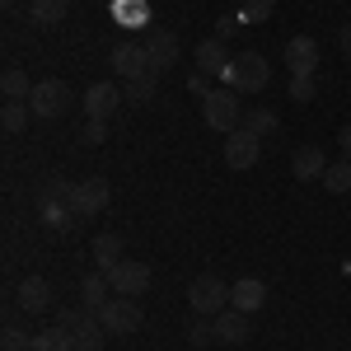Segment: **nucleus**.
I'll use <instances>...</instances> for the list:
<instances>
[{"mask_svg":"<svg viewBox=\"0 0 351 351\" xmlns=\"http://www.w3.org/2000/svg\"><path fill=\"white\" fill-rule=\"evenodd\" d=\"M202 122L211 127V132L220 136H230V132H239L243 127V104H239V94L225 84V89H211L206 99H202Z\"/></svg>","mask_w":351,"mask_h":351,"instance_id":"nucleus-1","label":"nucleus"},{"mask_svg":"<svg viewBox=\"0 0 351 351\" xmlns=\"http://www.w3.org/2000/svg\"><path fill=\"white\" fill-rule=\"evenodd\" d=\"M220 80L230 84L234 94H258V89H267L271 66H267V56H263V52H243V56L230 61V71H225Z\"/></svg>","mask_w":351,"mask_h":351,"instance_id":"nucleus-2","label":"nucleus"},{"mask_svg":"<svg viewBox=\"0 0 351 351\" xmlns=\"http://www.w3.org/2000/svg\"><path fill=\"white\" fill-rule=\"evenodd\" d=\"M188 304L202 314V319H216V314L230 309V286L220 281L216 271H202V276L188 281Z\"/></svg>","mask_w":351,"mask_h":351,"instance_id":"nucleus-3","label":"nucleus"},{"mask_svg":"<svg viewBox=\"0 0 351 351\" xmlns=\"http://www.w3.org/2000/svg\"><path fill=\"white\" fill-rule=\"evenodd\" d=\"M61 328L75 337V351H99L104 347V332H108L104 319H99L94 309H84V304L80 309H66V314H61Z\"/></svg>","mask_w":351,"mask_h":351,"instance_id":"nucleus-4","label":"nucleus"},{"mask_svg":"<svg viewBox=\"0 0 351 351\" xmlns=\"http://www.w3.org/2000/svg\"><path fill=\"white\" fill-rule=\"evenodd\" d=\"M28 108H33V117H43V122L61 117V112L71 108V84L66 80H38L33 94H28Z\"/></svg>","mask_w":351,"mask_h":351,"instance_id":"nucleus-5","label":"nucleus"},{"mask_svg":"<svg viewBox=\"0 0 351 351\" xmlns=\"http://www.w3.org/2000/svg\"><path fill=\"white\" fill-rule=\"evenodd\" d=\"M66 206L75 211V220L80 216H99L104 206H108V183L94 173V178H75L71 183V192H66Z\"/></svg>","mask_w":351,"mask_h":351,"instance_id":"nucleus-6","label":"nucleus"},{"mask_svg":"<svg viewBox=\"0 0 351 351\" xmlns=\"http://www.w3.org/2000/svg\"><path fill=\"white\" fill-rule=\"evenodd\" d=\"M99 319H104V328L117 332V337H127V332H136V328L145 324V319H141V304H136L132 295H112L108 304L99 309Z\"/></svg>","mask_w":351,"mask_h":351,"instance_id":"nucleus-7","label":"nucleus"},{"mask_svg":"<svg viewBox=\"0 0 351 351\" xmlns=\"http://www.w3.org/2000/svg\"><path fill=\"white\" fill-rule=\"evenodd\" d=\"M108 286H112V295H145L150 291V267L145 263H136V258H122L117 267L108 271Z\"/></svg>","mask_w":351,"mask_h":351,"instance_id":"nucleus-8","label":"nucleus"},{"mask_svg":"<svg viewBox=\"0 0 351 351\" xmlns=\"http://www.w3.org/2000/svg\"><path fill=\"white\" fill-rule=\"evenodd\" d=\"M108 66H112V75H122V80L155 75V71H150V56H145V43H117L108 52Z\"/></svg>","mask_w":351,"mask_h":351,"instance_id":"nucleus-9","label":"nucleus"},{"mask_svg":"<svg viewBox=\"0 0 351 351\" xmlns=\"http://www.w3.org/2000/svg\"><path fill=\"white\" fill-rule=\"evenodd\" d=\"M127 99H122V89L112 80H94L89 89H84V117H99V122H108L112 112L122 108Z\"/></svg>","mask_w":351,"mask_h":351,"instance_id":"nucleus-10","label":"nucleus"},{"mask_svg":"<svg viewBox=\"0 0 351 351\" xmlns=\"http://www.w3.org/2000/svg\"><path fill=\"white\" fill-rule=\"evenodd\" d=\"M258 155H263V136H253L248 127L225 136V164H230V169H253Z\"/></svg>","mask_w":351,"mask_h":351,"instance_id":"nucleus-11","label":"nucleus"},{"mask_svg":"<svg viewBox=\"0 0 351 351\" xmlns=\"http://www.w3.org/2000/svg\"><path fill=\"white\" fill-rule=\"evenodd\" d=\"M141 43H145V56H150V71H155V75H164V71L178 61V38H173L169 28H150Z\"/></svg>","mask_w":351,"mask_h":351,"instance_id":"nucleus-12","label":"nucleus"},{"mask_svg":"<svg viewBox=\"0 0 351 351\" xmlns=\"http://www.w3.org/2000/svg\"><path fill=\"white\" fill-rule=\"evenodd\" d=\"M192 56H197V71H206V75H225V71H230V61H234L230 47H225V38H202Z\"/></svg>","mask_w":351,"mask_h":351,"instance_id":"nucleus-13","label":"nucleus"},{"mask_svg":"<svg viewBox=\"0 0 351 351\" xmlns=\"http://www.w3.org/2000/svg\"><path fill=\"white\" fill-rule=\"evenodd\" d=\"M211 324H216V342H225V347H239V342H248V332H253V324H248L243 309H225Z\"/></svg>","mask_w":351,"mask_h":351,"instance_id":"nucleus-14","label":"nucleus"},{"mask_svg":"<svg viewBox=\"0 0 351 351\" xmlns=\"http://www.w3.org/2000/svg\"><path fill=\"white\" fill-rule=\"evenodd\" d=\"M286 66H291V75H314L319 71V43L314 38H291L286 43Z\"/></svg>","mask_w":351,"mask_h":351,"instance_id":"nucleus-15","label":"nucleus"},{"mask_svg":"<svg viewBox=\"0 0 351 351\" xmlns=\"http://www.w3.org/2000/svg\"><path fill=\"white\" fill-rule=\"evenodd\" d=\"M324 173H328V155L319 145H300L295 155H291V178L309 183V178H324Z\"/></svg>","mask_w":351,"mask_h":351,"instance_id":"nucleus-16","label":"nucleus"},{"mask_svg":"<svg viewBox=\"0 0 351 351\" xmlns=\"http://www.w3.org/2000/svg\"><path fill=\"white\" fill-rule=\"evenodd\" d=\"M19 304H24L28 314H47V309H52V286H47V276H24V281H19Z\"/></svg>","mask_w":351,"mask_h":351,"instance_id":"nucleus-17","label":"nucleus"},{"mask_svg":"<svg viewBox=\"0 0 351 351\" xmlns=\"http://www.w3.org/2000/svg\"><path fill=\"white\" fill-rule=\"evenodd\" d=\"M263 300H267V286L258 281V276H243L230 286V309H243V314H253V309H263Z\"/></svg>","mask_w":351,"mask_h":351,"instance_id":"nucleus-18","label":"nucleus"},{"mask_svg":"<svg viewBox=\"0 0 351 351\" xmlns=\"http://www.w3.org/2000/svg\"><path fill=\"white\" fill-rule=\"evenodd\" d=\"M122 248H127V243H122V234H112V230H104V234L94 239V263H99V271H104V276L122 263Z\"/></svg>","mask_w":351,"mask_h":351,"instance_id":"nucleus-19","label":"nucleus"},{"mask_svg":"<svg viewBox=\"0 0 351 351\" xmlns=\"http://www.w3.org/2000/svg\"><path fill=\"white\" fill-rule=\"evenodd\" d=\"M104 291H112V286H108V276H104V271H89V276L80 281V304L99 314V309H104V304L112 300V295H104Z\"/></svg>","mask_w":351,"mask_h":351,"instance_id":"nucleus-20","label":"nucleus"},{"mask_svg":"<svg viewBox=\"0 0 351 351\" xmlns=\"http://www.w3.org/2000/svg\"><path fill=\"white\" fill-rule=\"evenodd\" d=\"M33 351H75V337L66 332V328H38L33 332Z\"/></svg>","mask_w":351,"mask_h":351,"instance_id":"nucleus-21","label":"nucleus"},{"mask_svg":"<svg viewBox=\"0 0 351 351\" xmlns=\"http://www.w3.org/2000/svg\"><path fill=\"white\" fill-rule=\"evenodd\" d=\"M66 10H71L66 0H33V5H28V19H33L38 28H52V24L66 19Z\"/></svg>","mask_w":351,"mask_h":351,"instance_id":"nucleus-22","label":"nucleus"},{"mask_svg":"<svg viewBox=\"0 0 351 351\" xmlns=\"http://www.w3.org/2000/svg\"><path fill=\"white\" fill-rule=\"evenodd\" d=\"M28 99H5V108H0V127H5V132L14 136V132H24L28 127Z\"/></svg>","mask_w":351,"mask_h":351,"instance_id":"nucleus-23","label":"nucleus"},{"mask_svg":"<svg viewBox=\"0 0 351 351\" xmlns=\"http://www.w3.org/2000/svg\"><path fill=\"white\" fill-rule=\"evenodd\" d=\"M155 89H160V75H136V80H127L122 99L141 108V104H150V99H155Z\"/></svg>","mask_w":351,"mask_h":351,"instance_id":"nucleus-24","label":"nucleus"},{"mask_svg":"<svg viewBox=\"0 0 351 351\" xmlns=\"http://www.w3.org/2000/svg\"><path fill=\"white\" fill-rule=\"evenodd\" d=\"M243 127H248L253 136H263V141H267V136L281 127V117H276L271 108H253V112H243Z\"/></svg>","mask_w":351,"mask_h":351,"instance_id":"nucleus-25","label":"nucleus"},{"mask_svg":"<svg viewBox=\"0 0 351 351\" xmlns=\"http://www.w3.org/2000/svg\"><path fill=\"white\" fill-rule=\"evenodd\" d=\"M0 89H5V99H28V94H33V84H28V75L19 66H10V71L0 75Z\"/></svg>","mask_w":351,"mask_h":351,"instance_id":"nucleus-26","label":"nucleus"},{"mask_svg":"<svg viewBox=\"0 0 351 351\" xmlns=\"http://www.w3.org/2000/svg\"><path fill=\"white\" fill-rule=\"evenodd\" d=\"M324 188H328V192H351V160L328 164V173H324Z\"/></svg>","mask_w":351,"mask_h":351,"instance_id":"nucleus-27","label":"nucleus"},{"mask_svg":"<svg viewBox=\"0 0 351 351\" xmlns=\"http://www.w3.org/2000/svg\"><path fill=\"white\" fill-rule=\"evenodd\" d=\"M271 14H276V0H243V10H239L243 24H267Z\"/></svg>","mask_w":351,"mask_h":351,"instance_id":"nucleus-28","label":"nucleus"},{"mask_svg":"<svg viewBox=\"0 0 351 351\" xmlns=\"http://www.w3.org/2000/svg\"><path fill=\"white\" fill-rule=\"evenodd\" d=\"M291 104H314V94H319V80L314 75H291Z\"/></svg>","mask_w":351,"mask_h":351,"instance_id":"nucleus-29","label":"nucleus"},{"mask_svg":"<svg viewBox=\"0 0 351 351\" xmlns=\"http://www.w3.org/2000/svg\"><path fill=\"white\" fill-rule=\"evenodd\" d=\"M117 24H145L150 19V10H145V0H117Z\"/></svg>","mask_w":351,"mask_h":351,"instance_id":"nucleus-30","label":"nucleus"},{"mask_svg":"<svg viewBox=\"0 0 351 351\" xmlns=\"http://www.w3.org/2000/svg\"><path fill=\"white\" fill-rule=\"evenodd\" d=\"M43 220H47L52 230H66V225H75V211H71L66 202H43Z\"/></svg>","mask_w":351,"mask_h":351,"instance_id":"nucleus-31","label":"nucleus"},{"mask_svg":"<svg viewBox=\"0 0 351 351\" xmlns=\"http://www.w3.org/2000/svg\"><path fill=\"white\" fill-rule=\"evenodd\" d=\"M108 141V122H99V117H89L80 132V145H104Z\"/></svg>","mask_w":351,"mask_h":351,"instance_id":"nucleus-32","label":"nucleus"},{"mask_svg":"<svg viewBox=\"0 0 351 351\" xmlns=\"http://www.w3.org/2000/svg\"><path fill=\"white\" fill-rule=\"evenodd\" d=\"M216 337V324H206V319H197V324H188V342L192 347H206Z\"/></svg>","mask_w":351,"mask_h":351,"instance_id":"nucleus-33","label":"nucleus"},{"mask_svg":"<svg viewBox=\"0 0 351 351\" xmlns=\"http://www.w3.org/2000/svg\"><path fill=\"white\" fill-rule=\"evenodd\" d=\"M28 347H33V337L24 328H5V351H28Z\"/></svg>","mask_w":351,"mask_h":351,"instance_id":"nucleus-34","label":"nucleus"},{"mask_svg":"<svg viewBox=\"0 0 351 351\" xmlns=\"http://www.w3.org/2000/svg\"><path fill=\"white\" fill-rule=\"evenodd\" d=\"M188 89L197 94V99H206V94H211V75H206V71H197V75L188 80Z\"/></svg>","mask_w":351,"mask_h":351,"instance_id":"nucleus-35","label":"nucleus"},{"mask_svg":"<svg viewBox=\"0 0 351 351\" xmlns=\"http://www.w3.org/2000/svg\"><path fill=\"white\" fill-rule=\"evenodd\" d=\"M239 24H243V19H220V24H216V38H225V43H230V38L239 33Z\"/></svg>","mask_w":351,"mask_h":351,"instance_id":"nucleus-36","label":"nucleus"},{"mask_svg":"<svg viewBox=\"0 0 351 351\" xmlns=\"http://www.w3.org/2000/svg\"><path fill=\"white\" fill-rule=\"evenodd\" d=\"M337 145H342V160H351V122L337 132Z\"/></svg>","mask_w":351,"mask_h":351,"instance_id":"nucleus-37","label":"nucleus"},{"mask_svg":"<svg viewBox=\"0 0 351 351\" xmlns=\"http://www.w3.org/2000/svg\"><path fill=\"white\" fill-rule=\"evenodd\" d=\"M337 47H342V56H351V19L342 24V33H337Z\"/></svg>","mask_w":351,"mask_h":351,"instance_id":"nucleus-38","label":"nucleus"},{"mask_svg":"<svg viewBox=\"0 0 351 351\" xmlns=\"http://www.w3.org/2000/svg\"><path fill=\"white\" fill-rule=\"evenodd\" d=\"M0 5H5V10H10V5H14V0H0Z\"/></svg>","mask_w":351,"mask_h":351,"instance_id":"nucleus-39","label":"nucleus"},{"mask_svg":"<svg viewBox=\"0 0 351 351\" xmlns=\"http://www.w3.org/2000/svg\"><path fill=\"white\" fill-rule=\"evenodd\" d=\"M28 351H33V347H28Z\"/></svg>","mask_w":351,"mask_h":351,"instance_id":"nucleus-40","label":"nucleus"}]
</instances>
